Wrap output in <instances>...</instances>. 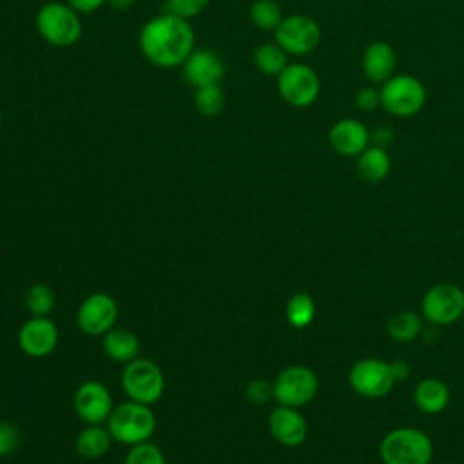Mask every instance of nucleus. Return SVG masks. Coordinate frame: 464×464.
<instances>
[{"label":"nucleus","mask_w":464,"mask_h":464,"mask_svg":"<svg viewBox=\"0 0 464 464\" xmlns=\"http://www.w3.org/2000/svg\"><path fill=\"white\" fill-rule=\"evenodd\" d=\"M74 411L85 424L107 422L112 411V395L109 388L100 381L82 382L72 397Z\"/></svg>","instance_id":"13"},{"label":"nucleus","mask_w":464,"mask_h":464,"mask_svg":"<svg viewBox=\"0 0 464 464\" xmlns=\"http://www.w3.org/2000/svg\"><path fill=\"white\" fill-rule=\"evenodd\" d=\"M393 141V130L390 127H375L370 132V143H373L375 147H382L386 149L390 143Z\"/></svg>","instance_id":"34"},{"label":"nucleus","mask_w":464,"mask_h":464,"mask_svg":"<svg viewBox=\"0 0 464 464\" xmlns=\"http://www.w3.org/2000/svg\"><path fill=\"white\" fill-rule=\"evenodd\" d=\"M348 382L361 397L382 399L392 392L397 381L392 373L390 362L377 357H364L350 368Z\"/></svg>","instance_id":"8"},{"label":"nucleus","mask_w":464,"mask_h":464,"mask_svg":"<svg viewBox=\"0 0 464 464\" xmlns=\"http://www.w3.org/2000/svg\"><path fill=\"white\" fill-rule=\"evenodd\" d=\"M136 0H107V4L116 11H127L134 5Z\"/></svg>","instance_id":"37"},{"label":"nucleus","mask_w":464,"mask_h":464,"mask_svg":"<svg viewBox=\"0 0 464 464\" xmlns=\"http://www.w3.org/2000/svg\"><path fill=\"white\" fill-rule=\"evenodd\" d=\"M54 301H56L54 292L44 283H34L25 292V306L31 312V315H36V317L49 315L51 310L54 308Z\"/></svg>","instance_id":"28"},{"label":"nucleus","mask_w":464,"mask_h":464,"mask_svg":"<svg viewBox=\"0 0 464 464\" xmlns=\"http://www.w3.org/2000/svg\"><path fill=\"white\" fill-rule=\"evenodd\" d=\"M0 127H2V111H0Z\"/></svg>","instance_id":"38"},{"label":"nucleus","mask_w":464,"mask_h":464,"mask_svg":"<svg viewBox=\"0 0 464 464\" xmlns=\"http://www.w3.org/2000/svg\"><path fill=\"white\" fill-rule=\"evenodd\" d=\"M107 430L112 440L134 446L147 442L156 430V417L147 404L127 401L112 408L107 419Z\"/></svg>","instance_id":"4"},{"label":"nucleus","mask_w":464,"mask_h":464,"mask_svg":"<svg viewBox=\"0 0 464 464\" xmlns=\"http://www.w3.org/2000/svg\"><path fill=\"white\" fill-rule=\"evenodd\" d=\"M283 18L281 5L276 0H254L250 5V20L257 29L276 31Z\"/></svg>","instance_id":"27"},{"label":"nucleus","mask_w":464,"mask_h":464,"mask_svg":"<svg viewBox=\"0 0 464 464\" xmlns=\"http://www.w3.org/2000/svg\"><path fill=\"white\" fill-rule=\"evenodd\" d=\"M121 388L129 401L150 406L161 399L165 379L156 362L136 357L121 372Z\"/></svg>","instance_id":"5"},{"label":"nucleus","mask_w":464,"mask_h":464,"mask_svg":"<svg viewBox=\"0 0 464 464\" xmlns=\"http://www.w3.org/2000/svg\"><path fill=\"white\" fill-rule=\"evenodd\" d=\"M112 444V437L102 424H87L76 437V451L85 459L103 457Z\"/></svg>","instance_id":"22"},{"label":"nucleus","mask_w":464,"mask_h":464,"mask_svg":"<svg viewBox=\"0 0 464 464\" xmlns=\"http://www.w3.org/2000/svg\"><path fill=\"white\" fill-rule=\"evenodd\" d=\"M185 80L196 89L203 85L219 83L225 76V63L208 49H194L181 65Z\"/></svg>","instance_id":"16"},{"label":"nucleus","mask_w":464,"mask_h":464,"mask_svg":"<svg viewBox=\"0 0 464 464\" xmlns=\"http://www.w3.org/2000/svg\"><path fill=\"white\" fill-rule=\"evenodd\" d=\"M268 430L272 437L288 448L301 446L308 433V424L304 417L297 411V408L290 406H277L272 410L268 417Z\"/></svg>","instance_id":"15"},{"label":"nucleus","mask_w":464,"mask_h":464,"mask_svg":"<svg viewBox=\"0 0 464 464\" xmlns=\"http://www.w3.org/2000/svg\"><path fill=\"white\" fill-rule=\"evenodd\" d=\"M194 107L199 114L207 118L218 116L225 107V92L219 87V83L196 87L194 91Z\"/></svg>","instance_id":"26"},{"label":"nucleus","mask_w":464,"mask_h":464,"mask_svg":"<svg viewBox=\"0 0 464 464\" xmlns=\"http://www.w3.org/2000/svg\"><path fill=\"white\" fill-rule=\"evenodd\" d=\"M420 310L433 326L451 324L464 314V290L455 283H437L424 294Z\"/></svg>","instance_id":"9"},{"label":"nucleus","mask_w":464,"mask_h":464,"mask_svg":"<svg viewBox=\"0 0 464 464\" xmlns=\"http://www.w3.org/2000/svg\"><path fill=\"white\" fill-rule=\"evenodd\" d=\"M381 105L397 118L417 114L426 102V89L420 80L410 74L392 76L382 83Z\"/></svg>","instance_id":"7"},{"label":"nucleus","mask_w":464,"mask_h":464,"mask_svg":"<svg viewBox=\"0 0 464 464\" xmlns=\"http://www.w3.org/2000/svg\"><path fill=\"white\" fill-rule=\"evenodd\" d=\"M319 76L306 63H288L277 76L279 96L292 107H308L319 96Z\"/></svg>","instance_id":"10"},{"label":"nucleus","mask_w":464,"mask_h":464,"mask_svg":"<svg viewBox=\"0 0 464 464\" xmlns=\"http://www.w3.org/2000/svg\"><path fill=\"white\" fill-rule=\"evenodd\" d=\"M392 366V373L395 377V381H402V379H408L410 377V372H411V366L408 361L404 359H395L390 362Z\"/></svg>","instance_id":"36"},{"label":"nucleus","mask_w":464,"mask_h":464,"mask_svg":"<svg viewBox=\"0 0 464 464\" xmlns=\"http://www.w3.org/2000/svg\"><path fill=\"white\" fill-rule=\"evenodd\" d=\"M386 332L397 343H411L422 332L420 315L413 310H399L388 319Z\"/></svg>","instance_id":"23"},{"label":"nucleus","mask_w":464,"mask_h":464,"mask_svg":"<svg viewBox=\"0 0 464 464\" xmlns=\"http://www.w3.org/2000/svg\"><path fill=\"white\" fill-rule=\"evenodd\" d=\"M210 0H167L165 9L170 14H176L183 20H190L198 14H201Z\"/></svg>","instance_id":"30"},{"label":"nucleus","mask_w":464,"mask_h":464,"mask_svg":"<svg viewBox=\"0 0 464 464\" xmlns=\"http://www.w3.org/2000/svg\"><path fill=\"white\" fill-rule=\"evenodd\" d=\"M118 319L116 301L103 292H94L87 295L76 312V324L87 335H103Z\"/></svg>","instance_id":"12"},{"label":"nucleus","mask_w":464,"mask_h":464,"mask_svg":"<svg viewBox=\"0 0 464 464\" xmlns=\"http://www.w3.org/2000/svg\"><path fill=\"white\" fill-rule=\"evenodd\" d=\"M125 464H165V457L156 444L147 440L130 446Z\"/></svg>","instance_id":"29"},{"label":"nucleus","mask_w":464,"mask_h":464,"mask_svg":"<svg viewBox=\"0 0 464 464\" xmlns=\"http://www.w3.org/2000/svg\"><path fill=\"white\" fill-rule=\"evenodd\" d=\"M34 25L38 34L53 47H71L82 36V20L69 4L47 2L36 16Z\"/></svg>","instance_id":"3"},{"label":"nucleus","mask_w":464,"mask_h":464,"mask_svg":"<svg viewBox=\"0 0 464 464\" xmlns=\"http://www.w3.org/2000/svg\"><path fill=\"white\" fill-rule=\"evenodd\" d=\"M413 402L424 413H430V415L440 413L450 404V390L446 382L440 379H435V377L422 379L413 390Z\"/></svg>","instance_id":"19"},{"label":"nucleus","mask_w":464,"mask_h":464,"mask_svg":"<svg viewBox=\"0 0 464 464\" xmlns=\"http://www.w3.org/2000/svg\"><path fill=\"white\" fill-rule=\"evenodd\" d=\"M392 169V160L386 149L382 147H368L357 156V174L361 179L368 183L382 181Z\"/></svg>","instance_id":"21"},{"label":"nucleus","mask_w":464,"mask_h":464,"mask_svg":"<svg viewBox=\"0 0 464 464\" xmlns=\"http://www.w3.org/2000/svg\"><path fill=\"white\" fill-rule=\"evenodd\" d=\"M102 348L107 357L118 362H130L138 357L140 352V341L138 337L125 328H111L107 334H103Z\"/></svg>","instance_id":"20"},{"label":"nucleus","mask_w":464,"mask_h":464,"mask_svg":"<svg viewBox=\"0 0 464 464\" xmlns=\"http://www.w3.org/2000/svg\"><path fill=\"white\" fill-rule=\"evenodd\" d=\"M58 343V328L56 324L45 315L36 317L33 315L25 321L18 332V344L22 352L29 357H45L49 355Z\"/></svg>","instance_id":"14"},{"label":"nucleus","mask_w":464,"mask_h":464,"mask_svg":"<svg viewBox=\"0 0 464 464\" xmlns=\"http://www.w3.org/2000/svg\"><path fill=\"white\" fill-rule=\"evenodd\" d=\"M285 314L294 328H306L315 317V303L310 294L297 292L288 299Z\"/></svg>","instance_id":"25"},{"label":"nucleus","mask_w":464,"mask_h":464,"mask_svg":"<svg viewBox=\"0 0 464 464\" xmlns=\"http://www.w3.org/2000/svg\"><path fill=\"white\" fill-rule=\"evenodd\" d=\"M319 390V379L315 372L304 364H294L281 370L274 382H272V393L277 404L290 406V408H301L308 404Z\"/></svg>","instance_id":"6"},{"label":"nucleus","mask_w":464,"mask_h":464,"mask_svg":"<svg viewBox=\"0 0 464 464\" xmlns=\"http://www.w3.org/2000/svg\"><path fill=\"white\" fill-rule=\"evenodd\" d=\"M395 62V51L392 49L390 44L382 40L372 42L362 54L364 76L373 83H384L393 76Z\"/></svg>","instance_id":"18"},{"label":"nucleus","mask_w":464,"mask_h":464,"mask_svg":"<svg viewBox=\"0 0 464 464\" xmlns=\"http://www.w3.org/2000/svg\"><path fill=\"white\" fill-rule=\"evenodd\" d=\"M245 395L250 402H256V404H265L270 397H274L272 393V382L265 381V379H254L246 384V390H245Z\"/></svg>","instance_id":"31"},{"label":"nucleus","mask_w":464,"mask_h":464,"mask_svg":"<svg viewBox=\"0 0 464 464\" xmlns=\"http://www.w3.org/2000/svg\"><path fill=\"white\" fill-rule=\"evenodd\" d=\"M276 44L288 54H306L321 42L319 24L306 14H290L281 20L274 31Z\"/></svg>","instance_id":"11"},{"label":"nucleus","mask_w":464,"mask_h":464,"mask_svg":"<svg viewBox=\"0 0 464 464\" xmlns=\"http://www.w3.org/2000/svg\"><path fill=\"white\" fill-rule=\"evenodd\" d=\"M18 444V430L14 424L0 422V457L9 455Z\"/></svg>","instance_id":"33"},{"label":"nucleus","mask_w":464,"mask_h":464,"mask_svg":"<svg viewBox=\"0 0 464 464\" xmlns=\"http://www.w3.org/2000/svg\"><path fill=\"white\" fill-rule=\"evenodd\" d=\"M254 65L266 76H279L288 65V53L276 42H266L256 47Z\"/></svg>","instance_id":"24"},{"label":"nucleus","mask_w":464,"mask_h":464,"mask_svg":"<svg viewBox=\"0 0 464 464\" xmlns=\"http://www.w3.org/2000/svg\"><path fill=\"white\" fill-rule=\"evenodd\" d=\"M355 105L361 111H375L381 105V91L373 89V87H362L357 91L355 94Z\"/></svg>","instance_id":"32"},{"label":"nucleus","mask_w":464,"mask_h":464,"mask_svg":"<svg viewBox=\"0 0 464 464\" xmlns=\"http://www.w3.org/2000/svg\"><path fill=\"white\" fill-rule=\"evenodd\" d=\"M332 149L341 156H359L370 145V130L359 120H339L328 134Z\"/></svg>","instance_id":"17"},{"label":"nucleus","mask_w":464,"mask_h":464,"mask_svg":"<svg viewBox=\"0 0 464 464\" xmlns=\"http://www.w3.org/2000/svg\"><path fill=\"white\" fill-rule=\"evenodd\" d=\"M379 455L384 464H430L433 457V442L424 431L402 426L382 437Z\"/></svg>","instance_id":"2"},{"label":"nucleus","mask_w":464,"mask_h":464,"mask_svg":"<svg viewBox=\"0 0 464 464\" xmlns=\"http://www.w3.org/2000/svg\"><path fill=\"white\" fill-rule=\"evenodd\" d=\"M138 45L141 54L156 67H179L194 51V31L188 20L163 13L143 24Z\"/></svg>","instance_id":"1"},{"label":"nucleus","mask_w":464,"mask_h":464,"mask_svg":"<svg viewBox=\"0 0 464 464\" xmlns=\"http://www.w3.org/2000/svg\"><path fill=\"white\" fill-rule=\"evenodd\" d=\"M67 4L80 14H87V13H94L98 11L103 4H107V0H67Z\"/></svg>","instance_id":"35"}]
</instances>
